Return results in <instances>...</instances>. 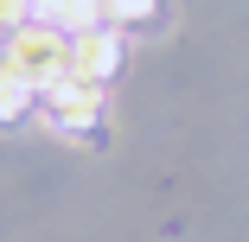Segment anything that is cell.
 <instances>
[{"instance_id": "1", "label": "cell", "mask_w": 249, "mask_h": 242, "mask_svg": "<svg viewBox=\"0 0 249 242\" xmlns=\"http://www.w3.org/2000/svg\"><path fill=\"white\" fill-rule=\"evenodd\" d=\"M0 58H7V70L19 77V83H32V89H52V83H64V64H71V38L64 32H52L45 19H26L7 45H0Z\"/></svg>"}, {"instance_id": "2", "label": "cell", "mask_w": 249, "mask_h": 242, "mask_svg": "<svg viewBox=\"0 0 249 242\" xmlns=\"http://www.w3.org/2000/svg\"><path fill=\"white\" fill-rule=\"evenodd\" d=\"M115 70H122V32H115V26H96V32H77V38H71V64H64V83L103 89Z\"/></svg>"}, {"instance_id": "3", "label": "cell", "mask_w": 249, "mask_h": 242, "mask_svg": "<svg viewBox=\"0 0 249 242\" xmlns=\"http://www.w3.org/2000/svg\"><path fill=\"white\" fill-rule=\"evenodd\" d=\"M38 102H45V115H52L64 134H77V128H96V115H103V89L52 83V89H38Z\"/></svg>"}, {"instance_id": "4", "label": "cell", "mask_w": 249, "mask_h": 242, "mask_svg": "<svg viewBox=\"0 0 249 242\" xmlns=\"http://www.w3.org/2000/svg\"><path fill=\"white\" fill-rule=\"evenodd\" d=\"M32 19H45L52 32L77 38V32H96V26H103V7H96V0H32Z\"/></svg>"}, {"instance_id": "5", "label": "cell", "mask_w": 249, "mask_h": 242, "mask_svg": "<svg viewBox=\"0 0 249 242\" xmlns=\"http://www.w3.org/2000/svg\"><path fill=\"white\" fill-rule=\"evenodd\" d=\"M96 7H103V26H115V32H134V26L160 19V0H96Z\"/></svg>"}, {"instance_id": "6", "label": "cell", "mask_w": 249, "mask_h": 242, "mask_svg": "<svg viewBox=\"0 0 249 242\" xmlns=\"http://www.w3.org/2000/svg\"><path fill=\"white\" fill-rule=\"evenodd\" d=\"M26 19H32V0H0V45H7Z\"/></svg>"}]
</instances>
